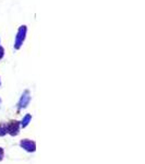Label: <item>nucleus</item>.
<instances>
[{"label": "nucleus", "mask_w": 145, "mask_h": 164, "mask_svg": "<svg viewBox=\"0 0 145 164\" xmlns=\"http://www.w3.org/2000/svg\"><path fill=\"white\" fill-rule=\"evenodd\" d=\"M31 120V115H26L25 118L23 119V122H22V124H21V126L24 128V127H26L27 125H28V122Z\"/></svg>", "instance_id": "obj_4"}, {"label": "nucleus", "mask_w": 145, "mask_h": 164, "mask_svg": "<svg viewBox=\"0 0 145 164\" xmlns=\"http://www.w3.org/2000/svg\"><path fill=\"white\" fill-rule=\"evenodd\" d=\"M3 159V150L2 148H0V161Z\"/></svg>", "instance_id": "obj_6"}, {"label": "nucleus", "mask_w": 145, "mask_h": 164, "mask_svg": "<svg viewBox=\"0 0 145 164\" xmlns=\"http://www.w3.org/2000/svg\"><path fill=\"white\" fill-rule=\"evenodd\" d=\"M5 133H8V125L1 124V125H0V137L5 136Z\"/></svg>", "instance_id": "obj_3"}, {"label": "nucleus", "mask_w": 145, "mask_h": 164, "mask_svg": "<svg viewBox=\"0 0 145 164\" xmlns=\"http://www.w3.org/2000/svg\"><path fill=\"white\" fill-rule=\"evenodd\" d=\"M27 102H28V96H27V95L23 96L22 100H21V107H25Z\"/></svg>", "instance_id": "obj_5"}, {"label": "nucleus", "mask_w": 145, "mask_h": 164, "mask_svg": "<svg viewBox=\"0 0 145 164\" xmlns=\"http://www.w3.org/2000/svg\"><path fill=\"white\" fill-rule=\"evenodd\" d=\"M19 123L18 122H11L8 125V133H10L11 136H16L19 133Z\"/></svg>", "instance_id": "obj_2"}, {"label": "nucleus", "mask_w": 145, "mask_h": 164, "mask_svg": "<svg viewBox=\"0 0 145 164\" xmlns=\"http://www.w3.org/2000/svg\"><path fill=\"white\" fill-rule=\"evenodd\" d=\"M20 146L22 148L26 150L27 152H34L36 150V144L34 141L32 140H28V139H24V140H21Z\"/></svg>", "instance_id": "obj_1"}]
</instances>
